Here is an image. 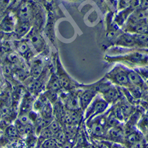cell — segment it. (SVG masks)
Masks as SVG:
<instances>
[{"mask_svg":"<svg viewBox=\"0 0 148 148\" xmlns=\"http://www.w3.org/2000/svg\"><path fill=\"white\" fill-rule=\"evenodd\" d=\"M84 125L93 139L104 141L108 132L110 129L108 123L107 111L85 123Z\"/></svg>","mask_w":148,"mask_h":148,"instance_id":"cell-1","label":"cell"},{"mask_svg":"<svg viewBox=\"0 0 148 148\" xmlns=\"http://www.w3.org/2000/svg\"><path fill=\"white\" fill-rule=\"evenodd\" d=\"M109 104L100 95H98L83 112V123H87L92 119L105 113L110 108Z\"/></svg>","mask_w":148,"mask_h":148,"instance_id":"cell-2","label":"cell"},{"mask_svg":"<svg viewBox=\"0 0 148 148\" xmlns=\"http://www.w3.org/2000/svg\"><path fill=\"white\" fill-rule=\"evenodd\" d=\"M127 71L128 69L122 66H116L107 74L106 78L112 84L121 88H128L132 84L128 77Z\"/></svg>","mask_w":148,"mask_h":148,"instance_id":"cell-3","label":"cell"},{"mask_svg":"<svg viewBox=\"0 0 148 148\" xmlns=\"http://www.w3.org/2000/svg\"><path fill=\"white\" fill-rule=\"evenodd\" d=\"M77 92L79 100L81 110L84 112L93 99L98 95V93L93 89L86 87L85 85H80V89H77Z\"/></svg>","mask_w":148,"mask_h":148,"instance_id":"cell-4","label":"cell"},{"mask_svg":"<svg viewBox=\"0 0 148 148\" xmlns=\"http://www.w3.org/2000/svg\"><path fill=\"white\" fill-rule=\"evenodd\" d=\"M125 126H124L123 123H121L110 129L107 133L106 139L104 141H110L123 145L124 139H125Z\"/></svg>","mask_w":148,"mask_h":148,"instance_id":"cell-5","label":"cell"},{"mask_svg":"<svg viewBox=\"0 0 148 148\" xmlns=\"http://www.w3.org/2000/svg\"><path fill=\"white\" fill-rule=\"evenodd\" d=\"M127 75L130 83L132 85L136 86H138L142 89H145V81L135 70H131L128 69Z\"/></svg>","mask_w":148,"mask_h":148,"instance_id":"cell-6","label":"cell"},{"mask_svg":"<svg viewBox=\"0 0 148 148\" xmlns=\"http://www.w3.org/2000/svg\"><path fill=\"white\" fill-rule=\"evenodd\" d=\"M29 36V40L34 46V48H36L38 52H41L45 47V42L41 37L36 33L33 32V31L31 32Z\"/></svg>","mask_w":148,"mask_h":148,"instance_id":"cell-7","label":"cell"},{"mask_svg":"<svg viewBox=\"0 0 148 148\" xmlns=\"http://www.w3.org/2000/svg\"><path fill=\"white\" fill-rule=\"evenodd\" d=\"M32 10L31 6L28 3H25L19 8L18 11V16L21 19L22 22H28L32 17Z\"/></svg>","mask_w":148,"mask_h":148,"instance_id":"cell-8","label":"cell"},{"mask_svg":"<svg viewBox=\"0 0 148 148\" xmlns=\"http://www.w3.org/2000/svg\"><path fill=\"white\" fill-rule=\"evenodd\" d=\"M42 71V61L40 59L34 60L30 66V74L33 78H37Z\"/></svg>","mask_w":148,"mask_h":148,"instance_id":"cell-9","label":"cell"},{"mask_svg":"<svg viewBox=\"0 0 148 148\" xmlns=\"http://www.w3.org/2000/svg\"><path fill=\"white\" fill-rule=\"evenodd\" d=\"M14 43L18 53L26 59H28V58L30 56L31 51L26 42L23 41H15Z\"/></svg>","mask_w":148,"mask_h":148,"instance_id":"cell-10","label":"cell"},{"mask_svg":"<svg viewBox=\"0 0 148 148\" xmlns=\"http://www.w3.org/2000/svg\"><path fill=\"white\" fill-rule=\"evenodd\" d=\"M0 28L3 31L6 32H10L13 31L14 28V22L13 19L9 15H8L0 24Z\"/></svg>","mask_w":148,"mask_h":148,"instance_id":"cell-11","label":"cell"},{"mask_svg":"<svg viewBox=\"0 0 148 148\" xmlns=\"http://www.w3.org/2000/svg\"><path fill=\"white\" fill-rule=\"evenodd\" d=\"M53 138L54 139V140H55L56 142L58 144V145L59 146V147L63 145V144H64L66 141H68L67 138H66V134L63 129L56 132L55 134H54Z\"/></svg>","mask_w":148,"mask_h":148,"instance_id":"cell-12","label":"cell"},{"mask_svg":"<svg viewBox=\"0 0 148 148\" xmlns=\"http://www.w3.org/2000/svg\"><path fill=\"white\" fill-rule=\"evenodd\" d=\"M29 29V25L28 22H23L21 25H19L17 28V34L19 37L23 36Z\"/></svg>","mask_w":148,"mask_h":148,"instance_id":"cell-13","label":"cell"},{"mask_svg":"<svg viewBox=\"0 0 148 148\" xmlns=\"http://www.w3.org/2000/svg\"><path fill=\"white\" fill-rule=\"evenodd\" d=\"M40 145L42 148H51L53 147L59 146L53 138L45 140Z\"/></svg>","mask_w":148,"mask_h":148,"instance_id":"cell-14","label":"cell"},{"mask_svg":"<svg viewBox=\"0 0 148 148\" xmlns=\"http://www.w3.org/2000/svg\"><path fill=\"white\" fill-rule=\"evenodd\" d=\"M51 148H60L59 146H56V147H51Z\"/></svg>","mask_w":148,"mask_h":148,"instance_id":"cell-15","label":"cell"},{"mask_svg":"<svg viewBox=\"0 0 148 148\" xmlns=\"http://www.w3.org/2000/svg\"><path fill=\"white\" fill-rule=\"evenodd\" d=\"M147 85H148V79H147Z\"/></svg>","mask_w":148,"mask_h":148,"instance_id":"cell-16","label":"cell"}]
</instances>
